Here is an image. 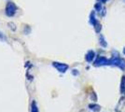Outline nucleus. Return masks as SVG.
<instances>
[{"label": "nucleus", "mask_w": 125, "mask_h": 112, "mask_svg": "<svg viewBox=\"0 0 125 112\" xmlns=\"http://www.w3.org/2000/svg\"><path fill=\"white\" fill-rule=\"evenodd\" d=\"M52 66L57 70L60 73H65L69 68V65L64 63H60V62H53L52 63Z\"/></svg>", "instance_id": "nucleus-4"}, {"label": "nucleus", "mask_w": 125, "mask_h": 112, "mask_svg": "<svg viewBox=\"0 0 125 112\" xmlns=\"http://www.w3.org/2000/svg\"><path fill=\"white\" fill-rule=\"evenodd\" d=\"M89 22L93 25V26H94V25H96L98 22H99V21L96 19V11L95 10H93L91 13H90V17H89Z\"/></svg>", "instance_id": "nucleus-6"}, {"label": "nucleus", "mask_w": 125, "mask_h": 112, "mask_svg": "<svg viewBox=\"0 0 125 112\" xmlns=\"http://www.w3.org/2000/svg\"><path fill=\"white\" fill-rule=\"evenodd\" d=\"M120 92L121 95L125 96V76L123 75L120 80Z\"/></svg>", "instance_id": "nucleus-9"}, {"label": "nucleus", "mask_w": 125, "mask_h": 112, "mask_svg": "<svg viewBox=\"0 0 125 112\" xmlns=\"http://www.w3.org/2000/svg\"><path fill=\"white\" fill-rule=\"evenodd\" d=\"M88 107H89V109H90L91 111H93V112L101 111V106H100V105H98V104H96L95 102H94V103H91V104L88 106Z\"/></svg>", "instance_id": "nucleus-7"}, {"label": "nucleus", "mask_w": 125, "mask_h": 112, "mask_svg": "<svg viewBox=\"0 0 125 112\" xmlns=\"http://www.w3.org/2000/svg\"><path fill=\"white\" fill-rule=\"evenodd\" d=\"M17 12V6L13 2H8L5 8V13L8 17H13Z\"/></svg>", "instance_id": "nucleus-3"}, {"label": "nucleus", "mask_w": 125, "mask_h": 112, "mask_svg": "<svg viewBox=\"0 0 125 112\" xmlns=\"http://www.w3.org/2000/svg\"><path fill=\"white\" fill-rule=\"evenodd\" d=\"M97 15L99 17H101V18H104L105 15H106V9H105V7H104V9L100 11V12H98V13H96Z\"/></svg>", "instance_id": "nucleus-15"}, {"label": "nucleus", "mask_w": 125, "mask_h": 112, "mask_svg": "<svg viewBox=\"0 0 125 112\" xmlns=\"http://www.w3.org/2000/svg\"><path fill=\"white\" fill-rule=\"evenodd\" d=\"M98 40H99V45L103 49L107 48V42H106V39H105V37H104V35L100 34L99 37H98Z\"/></svg>", "instance_id": "nucleus-8"}, {"label": "nucleus", "mask_w": 125, "mask_h": 112, "mask_svg": "<svg viewBox=\"0 0 125 112\" xmlns=\"http://www.w3.org/2000/svg\"><path fill=\"white\" fill-rule=\"evenodd\" d=\"M122 1H123V2H124V3H125V0H122Z\"/></svg>", "instance_id": "nucleus-22"}, {"label": "nucleus", "mask_w": 125, "mask_h": 112, "mask_svg": "<svg viewBox=\"0 0 125 112\" xmlns=\"http://www.w3.org/2000/svg\"><path fill=\"white\" fill-rule=\"evenodd\" d=\"M90 98H91V100L93 102H95L96 103V101H97V94H96V92L94 91H92V92L90 93Z\"/></svg>", "instance_id": "nucleus-12"}, {"label": "nucleus", "mask_w": 125, "mask_h": 112, "mask_svg": "<svg viewBox=\"0 0 125 112\" xmlns=\"http://www.w3.org/2000/svg\"><path fill=\"white\" fill-rule=\"evenodd\" d=\"M122 52H123V54L125 55V47L123 48V50H122Z\"/></svg>", "instance_id": "nucleus-21"}, {"label": "nucleus", "mask_w": 125, "mask_h": 112, "mask_svg": "<svg viewBox=\"0 0 125 112\" xmlns=\"http://www.w3.org/2000/svg\"><path fill=\"white\" fill-rule=\"evenodd\" d=\"M0 40H2V41H7V37H6V36L2 32H0Z\"/></svg>", "instance_id": "nucleus-17"}, {"label": "nucleus", "mask_w": 125, "mask_h": 112, "mask_svg": "<svg viewBox=\"0 0 125 112\" xmlns=\"http://www.w3.org/2000/svg\"><path fill=\"white\" fill-rule=\"evenodd\" d=\"M93 64L95 67H101V66H109V59L106 58L105 56L97 55L94 61L93 62Z\"/></svg>", "instance_id": "nucleus-2"}, {"label": "nucleus", "mask_w": 125, "mask_h": 112, "mask_svg": "<svg viewBox=\"0 0 125 112\" xmlns=\"http://www.w3.org/2000/svg\"><path fill=\"white\" fill-rule=\"evenodd\" d=\"M9 25H10V28H11V29H12L13 31H15V30H16L15 24H14L13 22H10V23H9Z\"/></svg>", "instance_id": "nucleus-18"}, {"label": "nucleus", "mask_w": 125, "mask_h": 112, "mask_svg": "<svg viewBox=\"0 0 125 112\" xmlns=\"http://www.w3.org/2000/svg\"><path fill=\"white\" fill-rule=\"evenodd\" d=\"M94 10L96 11V13H98L100 11L102 10L104 8V4H102V3H100V2H96L95 4H94Z\"/></svg>", "instance_id": "nucleus-10"}, {"label": "nucleus", "mask_w": 125, "mask_h": 112, "mask_svg": "<svg viewBox=\"0 0 125 112\" xmlns=\"http://www.w3.org/2000/svg\"><path fill=\"white\" fill-rule=\"evenodd\" d=\"M31 112H38V107L37 106V103L34 100L31 104Z\"/></svg>", "instance_id": "nucleus-13"}, {"label": "nucleus", "mask_w": 125, "mask_h": 112, "mask_svg": "<svg viewBox=\"0 0 125 112\" xmlns=\"http://www.w3.org/2000/svg\"><path fill=\"white\" fill-rule=\"evenodd\" d=\"M95 57H96L95 51H93V50H91V51H88L87 53L85 54V61L87 63H93L94 61V59H95Z\"/></svg>", "instance_id": "nucleus-5"}, {"label": "nucleus", "mask_w": 125, "mask_h": 112, "mask_svg": "<svg viewBox=\"0 0 125 112\" xmlns=\"http://www.w3.org/2000/svg\"><path fill=\"white\" fill-rule=\"evenodd\" d=\"M97 2H100V3H102V4H105L107 1H109V0H96Z\"/></svg>", "instance_id": "nucleus-20"}, {"label": "nucleus", "mask_w": 125, "mask_h": 112, "mask_svg": "<svg viewBox=\"0 0 125 112\" xmlns=\"http://www.w3.org/2000/svg\"><path fill=\"white\" fill-rule=\"evenodd\" d=\"M102 24L100 23V21L96 24V25H94V31H95V33L96 34H100L101 33V31H102Z\"/></svg>", "instance_id": "nucleus-11"}, {"label": "nucleus", "mask_w": 125, "mask_h": 112, "mask_svg": "<svg viewBox=\"0 0 125 112\" xmlns=\"http://www.w3.org/2000/svg\"><path fill=\"white\" fill-rule=\"evenodd\" d=\"M24 33H25L26 35H28L29 33H30V31H31V28H30V26L29 25H25V27H24Z\"/></svg>", "instance_id": "nucleus-16"}, {"label": "nucleus", "mask_w": 125, "mask_h": 112, "mask_svg": "<svg viewBox=\"0 0 125 112\" xmlns=\"http://www.w3.org/2000/svg\"><path fill=\"white\" fill-rule=\"evenodd\" d=\"M109 65L116 66L121 71H125V59L120 57L118 51H111V58L109 59Z\"/></svg>", "instance_id": "nucleus-1"}, {"label": "nucleus", "mask_w": 125, "mask_h": 112, "mask_svg": "<svg viewBox=\"0 0 125 112\" xmlns=\"http://www.w3.org/2000/svg\"><path fill=\"white\" fill-rule=\"evenodd\" d=\"M72 74H73L74 76H78V75L79 74V72H78V70H77V69H73L72 70Z\"/></svg>", "instance_id": "nucleus-19"}, {"label": "nucleus", "mask_w": 125, "mask_h": 112, "mask_svg": "<svg viewBox=\"0 0 125 112\" xmlns=\"http://www.w3.org/2000/svg\"><path fill=\"white\" fill-rule=\"evenodd\" d=\"M125 107V96L122 95L121 96V98L120 99V101H119V104H118V107Z\"/></svg>", "instance_id": "nucleus-14"}]
</instances>
